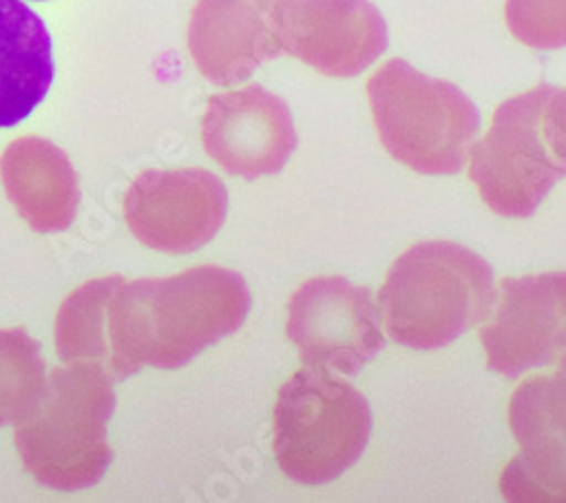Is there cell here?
<instances>
[{"instance_id": "13", "label": "cell", "mask_w": 566, "mask_h": 503, "mask_svg": "<svg viewBox=\"0 0 566 503\" xmlns=\"http://www.w3.org/2000/svg\"><path fill=\"white\" fill-rule=\"evenodd\" d=\"M283 0H196L188 23V51L209 82H245L259 66L276 60Z\"/></svg>"}, {"instance_id": "3", "label": "cell", "mask_w": 566, "mask_h": 503, "mask_svg": "<svg viewBox=\"0 0 566 503\" xmlns=\"http://www.w3.org/2000/svg\"><path fill=\"white\" fill-rule=\"evenodd\" d=\"M93 365L64 363L14 422L23 465L43 485L73 492L98 483L112 463L107 427L116 397Z\"/></svg>"}, {"instance_id": "2", "label": "cell", "mask_w": 566, "mask_h": 503, "mask_svg": "<svg viewBox=\"0 0 566 503\" xmlns=\"http://www.w3.org/2000/svg\"><path fill=\"white\" fill-rule=\"evenodd\" d=\"M496 297L490 263L451 241H421L390 268L381 319L403 347L431 352L483 325Z\"/></svg>"}, {"instance_id": "17", "label": "cell", "mask_w": 566, "mask_h": 503, "mask_svg": "<svg viewBox=\"0 0 566 503\" xmlns=\"http://www.w3.org/2000/svg\"><path fill=\"white\" fill-rule=\"evenodd\" d=\"M45 384L39 343L23 329H0V427L17 422Z\"/></svg>"}, {"instance_id": "6", "label": "cell", "mask_w": 566, "mask_h": 503, "mask_svg": "<svg viewBox=\"0 0 566 503\" xmlns=\"http://www.w3.org/2000/svg\"><path fill=\"white\" fill-rule=\"evenodd\" d=\"M551 91V84H537L501 103L485 139L469 150V177L496 216L531 218L566 177V166L555 155L544 123Z\"/></svg>"}, {"instance_id": "8", "label": "cell", "mask_w": 566, "mask_h": 503, "mask_svg": "<svg viewBox=\"0 0 566 503\" xmlns=\"http://www.w3.org/2000/svg\"><path fill=\"white\" fill-rule=\"evenodd\" d=\"M222 179L205 168L144 170L123 200L129 232L153 250L188 254L207 245L227 218Z\"/></svg>"}, {"instance_id": "11", "label": "cell", "mask_w": 566, "mask_h": 503, "mask_svg": "<svg viewBox=\"0 0 566 503\" xmlns=\"http://www.w3.org/2000/svg\"><path fill=\"white\" fill-rule=\"evenodd\" d=\"M202 144L229 175L256 179L283 170L297 148V132L286 101L250 84L209 98Z\"/></svg>"}, {"instance_id": "15", "label": "cell", "mask_w": 566, "mask_h": 503, "mask_svg": "<svg viewBox=\"0 0 566 503\" xmlns=\"http://www.w3.org/2000/svg\"><path fill=\"white\" fill-rule=\"evenodd\" d=\"M55 77L49 28L21 0H0V129L25 120Z\"/></svg>"}, {"instance_id": "7", "label": "cell", "mask_w": 566, "mask_h": 503, "mask_svg": "<svg viewBox=\"0 0 566 503\" xmlns=\"http://www.w3.org/2000/svg\"><path fill=\"white\" fill-rule=\"evenodd\" d=\"M286 334L306 368L356 377L386 345L371 291L343 277H313L289 302Z\"/></svg>"}, {"instance_id": "12", "label": "cell", "mask_w": 566, "mask_h": 503, "mask_svg": "<svg viewBox=\"0 0 566 503\" xmlns=\"http://www.w3.org/2000/svg\"><path fill=\"white\" fill-rule=\"evenodd\" d=\"M283 53L326 77H356L388 49V25L369 0H283Z\"/></svg>"}, {"instance_id": "5", "label": "cell", "mask_w": 566, "mask_h": 503, "mask_svg": "<svg viewBox=\"0 0 566 503\" xmlns=\"http://www.w3.org/2000/svg\"><path fill=\"white\" fill-rule=\"evenodd\" d=\"M272 427L281 472L304 485H322L363 455L371 410L352 384L322 368H304L279 388Z\"/></svg>"}, {"instance_id": "1", "label": "cell", "mask_w": 566, "mask_h": 503, "mask_svg": "<svg viewBox=\"0 0 566 503\" xmlns=\"http://www.w3.org/2000/svg\"><path fill=\"white\" fill-rule=\"evenodd\" d=\"M252 295L239 272L200 265L164 280L120 282L114 300L123 379L140 365L177 370L243 327Z\"/></svg>"}, {"instance_id": "9", "label": "cell", "mask_w": 566, "mask_h": 503, "mask_svg": "<svg viewBox=\"0 0 566 503\" xmlns=\"http://www.w3.org/2000/svg\"><path fill=\"white\" fill-rule=\"evenodd\" d=\"M518 444L499 479L503 499L514 503H566V354L555 373L518 386L507 406Z\"/></svg>"}, {"instance_id": "16", "label": "cell", "mask_w": 566, "mask_h": 503, "mask_svg": "<svg viewBox=\"0 0 566 503\" xmlns=\"http://www.w3.org/2000/svg\"><path fill=\"white\" fill-rule=\"evenodd\" d=\"M120 282V274H112L84 284L62 304L55 319V343L62 360L93 365L112 381L123 379L114 319Z\"/></svg>"}, {"instance_id": "18", "label": "cell", "mask_w": 566, "mask_h": 503, "mask_svg": "<svg viewBox=\"0 0 566 503\" xmlns=\"http://www.w3.org/2000/svg\"><path fill=\"white\" fill-rule=\"evenodd\" d=\"M505 23L516 41L535 51L566 45V0H505Z\"/></svg>"}, {"instance_id": "14", "label": "cell", "mask_w": 566, "mask_h": 503, "mask_svg": "<svg viewBox=\"0 0 566 503\" xmlns=\"http://www.w3.org/2000/svg\"><path fill=\"white\" fill-rule=\"evenodd\" d=\"M0 179L10 202L34 232L53 234L73 224L80 205L77 172L55 144L39 136L12 142L0 157Z\"/></svg>"}, {"instance_id": "4", "label": "cell", "mask_w": 566, "mask_h": 503, "mask_svg": "<svg viewBox=\"0 0 566 503\" xmlns=\"http://www.w3.org/2000/svg\"><path fill=\"white\" fill-rule=\"evenodd\" d=\"M367 98L384 148L421 175H455L481 132V114L462 91L390 60L367 82Z\"/></svg>"}, {"instance_id": "19", "label": "cell", "mask_w": 566, "mask_h": 503, "mask_svg": "<svg viewBox=\"0 0 566 503\" xmlns=\"http://www.w3.org/2000/svg\"><path fill=\"white\" fill-rule=\"evenodd\" d=\"M544 123L555 155L566 166V88L553 86L544 109Z\"/></svg>"}, {"instance_id": "10", "label": "cell", "mask_w": 566, "mask_h": 503, "mask_svg": "<svg viewBox=\"0 0 566 503\" xmlns=\"http://www.w3.org/2000/svg\"><path fill=\"white\" fill-rule=\"evenodd\" d=\"M492 317L481 327L488 365L516 379L566 354V272L499 282Z\"/></svg>"}]
</instances>
